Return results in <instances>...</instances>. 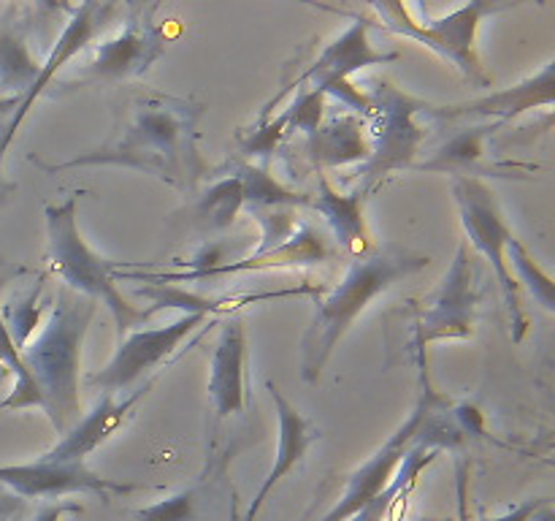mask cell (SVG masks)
Returning a JSON list of instances; mask_svg holds the SVG:
<instances>
[{
	"instance_id": "2",
	"label": "cell",
	"mask_w": 555,
	"mask_h": 521,
	"mask_svg": "<svg viewBox=\"0 0 555 521\" xmlns=\"http://www.w3.org/2000/svg\"><path fill=\"white\" fill-rule=\"evenodd\" d=\"M98 304L81 293L57 288L47 323L20 351L27 372L41 394V410L54 432L65 434L81 418L79 361L87 326L95 318Z\"/></svg>"
},
{
	"instance_id": "7",
	"label": "cell",
	"mask_w": 555,
	"mask_h": 521,
	"mask_svg": "<svg viewBox=\"0 0 555 521\" xmlns=\"http://www.w3.org/2000/svg\"><path fill=\"white\" fill-rule=\"evenodd\" d=\"M372 9L379 14L385 30L412 38L437 52L439 58L450 60L475 87H491V76L477 52V30L488 14H496L509 5L472 0V3L455 9L453 14L437 16V20H417L412 16L410 5L404 3H372Z\"/></svg>"
},
{
	"instance_id": "16",
	"label": "cell",
	"mask_w": 555,
	"mask_h": 521,
	"mask_svg": "<svg viewBox=\"0 0 555 521\" xmlns=\"http://www.w3.org/2000/svg\"><path fill=\"white\" fill-rule=\"evenodd\" d=\"M266 389H269L271 402H274L276 418H280V445H276L274 467H271V472L266 475V481L260 483L258 494H255V499H253V505H249L244 521L258 519L260 508L266 505L269 494L280 486L282 478H287L298 465H301L304 456H307V450H309V445H312L314 440H320L318 429H314L312 423H309L307 418L296 410V405H293V402L282 394L280 385L271 383L269 380V383H266Z\"/></svg>"
},
{
	"instance_id": "3",
	"label": "cell",
	"mask_w": 555,
	"mask_h": 521,
	"mask_svg": "<svg viewBox=\"0 0 555 521\" xmlns=\"http://www.w3.org/2000/svg\"><path fill=\"white\" fill-rule=\"evenodd\" d=\"M431 264L428 255H415L401 247H385L377 253L361 255L352 260L347 275L341 277L339 285L323 298H314V318L312 326L304 334V361L301 374L307 383H318L320 372L328 364L336 342L350 331L358 315L374 302L383 291L396 285L404 277L426 269Z\"/></svg>"
},
{
	"instance_id": "27",
	"label": "cell",
	"mask_w": 555,
	"mask_h": 521,
	"mask_svg": "<svg viewBox=\"0 0 555 521\" xmlns=\"http://www.w3.org/2000/svg\"><path fill=\"white\" fill-rule=\"evenodd\" d=\"M504 255H509L507 264L513 266L515 271H518V280H515V282H526V288L531 291V296H534L537 302H540L542 307L547 309V313H553V309H555V288H553L551 275H545V271H542V266L537 264L534 258H531V253L524 247V244H520L518 237L509 239Z\"/></svg>"
},
{
	"instance_id": "32",
	"label": "cell",
	"mask_w": 555,
	"mask_h": 521,
	"mask_svg": "<svg viewBox=\"0 0 555 521\" xmlns=\"http://www.w3.org/2000/svg\"><path fill=\"white\" fill-rule=\"evenodd\" d=\"M551 505V499L547 497H540V499H526V503L515 505V508H509L507 513L502 516H480V521H531L540 516L542 508H547Z\"/></svg>"
},
{
	"instance_id": "12",
	"label": "cell",
	"mask_w": 555,
	"mask_h": 521,
	"mask_svg": "<svg viewBox=\"0 0 555 521\" xmlns=\"http://www.w3.org/2000/svg\"><path fill=\"white\" fill-rule=\"evenodd\" d=\"M209 318L198 313H182L173 323L157 326V329H139L130 331L122 342H119L117 353L112 361L101 369V372L90 374L87 383L101 385L106 394H114L119 389H128L135 380L144 378L152 369L163 367L168 358L177 353V347L193 334L195 329H206Z\"/></svg>"
},
{
	"instance_id": "40",
	"label": "cell",
	"mask_w": 555,
	"mask_h": 521,
	"mask_svg": "<svg viewBox=\"0 0 555 521\" xmlns=\"http://www.w3.org/2000/svg\"><path fill=\"white\" fill-rule=\"evenodd\" d=\"M0 280H3V277H0Z\"/></svg>"
},
{
	"instance_id": "39",
	"label": "cell",
	"mask_w": 555,
	"mask_h": 521,
	"mask_svg": "<svg viewBox=\"0 0 555 521\" xmlns=\"http://www.w3.org/2000/svg\"><path fill=\"white\" fill-rule=\"evenodd\" d=\"M231 521H238V516H236V505H233V519Z\"/></svg>"
},
{
	"instance_id": "34",
	"label": "cell",
	"mask_w": 555,
	"mask_h": 521,
	"mask_svg": "<svg viewBox=\"0 0 555 521\" xmlns=\"http://www.w3.org/2000/svg\"><path fill=\"white\" fill-rule=\"evenodd\" d=\"M0 139H3V125H0ZM3 150H0V204H3V201H9L11 195L16 193V185L14 182H9V179L3 177Z\"/></svg>"
},
{
	"instance_id": "9",
	"label": "cell",
	"mask_w": 555,
	"mask_h": 521,
	"mask_svg": "<svg viewBox=\"0 0 555 521\" xmlns=\"http://www.w3.org/2000/svg\"><path fill=\"white\" fill-rule=\"evenodd\" d=\"M352 20L356 22H352L339 38H334V41L318 54V60H314L307 71H301L296 79L287 81V87H282V90L266 103L258 123H266V119L271 117V112H274L276 103H280L287 92L298 90V87L304 85L323 92L325 98L328 96L339 98V103L350 106V103L358 98L356 85L350 81L352 74L369 68V65L396 63V60L401 58V52H377V49L369 43V30H372L374 20H366V16H358V14H352Z\"/></svg>"
},
{
	"instance_id": "22",
	"label": "cell",
	"mask_w": 555,
	"mask_h": 521,
	"mask_svg": "<svg viewBox=\"0 0 555 521\" xmlns=\"http://www.w3.org/2000/svg\"><path fill=\"white\" fill-rule=\"evenodd\" d=\"M307 152L314 166L339 168L347 163L361 166L369 157L366 125L356 114H336L307 139Z\"/></svg>"
},
{
	"instance_id": "14",
	"label": "cell",
	"mask_w": 555,
	"mask_h": 521,
	"mask_svg": "<svg viewBox=\"0 0 555 521\" xmlns=\"http://www.w3.org/2000/svg\"><path fill=\"white\" fill-rule=\"evenodd\" d=\"M0 483L22 499L63 497V494H98L101 499L112 494H133L152 488L146 483H122L101 478L85 461H49L38 456L27 465H0Z\"/></svg>"
},
{
	"instance_id": "24",
	"label": "cell",
	"mask_w": 555,
	"mask_h": 521,
	"mask_svg": "<svg viewBox=\"0 0 555 521\" xmlns=\"http://www.w3.org/2000/svg\"><path fill=\"white\" fill-rule=\"evenodd\" d=\"M228 177H236L244 188V206L247 209H271V206H309V193L285 188L269 174V166H255L247 161L225 163Z\"/></svg>"
},
{
	"instance_id": "31",
	"label": "cell",
	"mask_w": 555,
	"mask_h": 521,
	"mask_svg": "<svg viewBox=\"0 0 555 521\" xmlns=\"http://www.w3.org/2000/svg\"><path fill=\"white\" fill-rule=\"evenodd\" d=\"M287 134V109L282 114H276L274 119H266V123H258V128L249 134V139L244 141L242 155L263 157V166H269V157L274 152L276 141Z\"/></svg>"
},
{
	"instance_id": "18",
	"label": "cell",
	"mask_w": 555,
	"mask_h": 521,
	"mask_svg": "<svg viewBox=\"0 0 555 521\" xmlns=\"http://www.w3.org/2000/svg\"><path fill=\"white\" fill-rule=\"evenodd\" d=\"M499 123H482L464 128L459 136L439 147L434 157L421 163V171H439L453 174V177H520L518 171H537L531 163H491L486 161V141L493 130H499Z\"/></svg>"
},
{
	"instance_id": "13",
	"label": "cell",
	"mask_w": 555,
	"mask_h": 521,
	"mask_svg": "<svg viewBox=\"0 0 555 521\" xmlns=\"http://www.w3.org/2000/svg\"><path fill=\"white\" fill-rule=\"evenodd\" d=\"M331 255L325 239L314 231L312 226L301 223L293 231L291 239L280 244V247L269 250V253H258L242 260H228V264H217L211 269L201 271H150V269H114V282L130 280V282H155V285H171V282H201V280H217V277L242 275V271H266V269H291V266H314L323 264Z\"/></svg>"
},
{
	"instance_id": "11",
	"label": "cell",
	"mask_w": 555,
	"mask_h": 521,
	"mask_svg": "<svg viewBox=\"0 0 555 521\" xmlns=\"http://www.w3.org/2000/svg\"><path fill=\"white\" fill-rule=\"evenodd\" d=\"M157 3H130L128 20L117 36L92 49L81 85L87 81H119L141 76L166 54V25L157 20Z\"/></svg>"
},
{
	"instance_id": "35",
	"label": "cell",
	"mask_w": 555,
	"mask_h": 521,
	"mask_svg": "<svg viewBox=\"0 0 555 521\" xmlns=\"http://www.w3.org/2000/svg\"><path fill=\"white\" fill-rule=\"evenodd\" d=\"M459 521H466V475H464V465L459 467Z\"/></svg>"
},
{
	"instance_id": "38",
	"label": "cell",
	"mask_w": 555,
	"mask_h": 521,
	"mask_svg": "<svg viewBox=\"0 0 555 521\" xmlns=\"http://www.w3.org/2000/svg\"><path fill=\"white\" fill-rule=\"evenodd\" d=\"M417 521H450V519H417Z\"/></svg>"
},
{
	"instance_id": "1",
	"label": "cell",
	"mask_w": 555,
	"mask_h": 521,
	"mask_svg": "<svg viewBox=\"0 0 555 521\" xmlns=\"http://www.w3.org/2000/svg\"><path fill=\"white\" fill-rule=\"evenodd\" d=\"M201 114H204L201 103L160 96V92H139L130 98L128 117L117 139L57 166L36 163L47 171L114 163V166L155 174L157 179L177 188H190L206 171L198 147H195V139H198L195 125Z\"/></svg>"
},
{
	"instance_id": "20",
	"label": "cell",
	"mask_w": 555,
	"mask_h": 521,
	"mask_svg": "<svg viewBox=\"0 0 555 521\" xmlns=\"http://www.w3.org/2000/svg\"><path fill=\"white\" fill-rule=\"evenodd\" d=\"M244 364H247V329H244L242 318H231L222 323L220 340L211 353L209 396L217 418L244 412V405H247Z\"/></svg>"
},
{
	"instance_id": "4",
	"label": "cell",
	"mask_w": 555,
	"mask_h": 521,
	"mask_svg": "<svg viewBox=\"0 0 555 521\" xmlns=\"http://www.w3.org/2000/svg\"><path fill=\"white\" fill-rule=\"evenodd\" d=\"M417 372H421V391H417V402L410 416H406V421L390 434L388 443L366 465L352 472L339 503L320 521H350L352 516L361 513L393 481L399 465L415 445L434 443L437 448H459L461 445L464 434H461L453 416L448 412V399L431 389L428 358H417Z\"/></svg>"
},
{
	"instance_id": "37",
	"label": "cell",
	"mask_w": 555,
	"mask_h": 521,
	"mask_svg": "<svg viewBox=\"0 0 555 521\" xmlns=\"http://www.w3.org/2000/svg\"><path fill=\"white\" fill-rule=\"evenodd\" d=\"M9 521H22V513H20V510H16V513L14 516H11V519Z\"/></svg>"
},
{
	"instance_id": "21",
	"label": "cell",
	"mask_w": 555,
	"mask_h": 521,
	"mask_svg": "<svg viewBox=\"0 0 555 521\" xmlns=\"http://www.w3.org/2000/svg\"><path fill=\"white\" fill-rule=\"evenodd\" d=\"M366 193L369 188L356 190V193H339L323 171H318V193H309V206L325 217L336 242L350 250V253H356L358 258L369 255V250H372L366 223H363Z\"/></svg>"
},
{
	"instance_id": "28",
	"label": "cell",
	"mask_w": 555,
	"mask_h": 521,
	"mask_svg": "<svg viewBox=\"0 0 555 521\" xmlns=\"http://www.w3.org/2000/svg\"><path fill=\"white\" fill-rule=\"evenodd\" d=\"M43 280H47V275L38 280L36 291H30V296L11 298L9 307L0 309L5 329H9L11 340H14V345L20 347V351L27 345V342H30L33 331H36L38 323H41V307H38V296H41V291H43Z\"/></svg>"
},
{
	"instance_id": "36",
	"label": "cell",
	"mask_w": 555,
	"mask_h": 521,
	"mask_svg": "<svg viewBox=\"0 0 555 521\" xmlns=\"http://www.w3.org/2000/svg\"><path fill=\"white\" fill-rule=\"evenodd\" d=\"M22 98L20 96H9V98H0V119L9 117V114L16 112V106H20Z\"/></svg>"
},
{
	"instance_id": "10",
	"label": "cell",
	"mask_w": 555,
	"mask_h": 521,
	"mask_svg": "<svg viewBox=\"0 0 555 521\" xmlns=\"http://www.w3.org/2000/svg\"><path fill=\"white\" fill-rule=\"evenodd\" d=\"M426 307L417 309L412 323L410 340H404V351L426 358V345L437 340H469L475 334V269H472L469 250L461 244L450 264L448 275L442 277L437 291L426 298Z\"/></svg>"
},
{
	"instance_id": "33",
	"label": "cell",
	"mask_w": 555,
	"mask_h": 521,
	"mask_svg": "<svg viewBox=\"0 0 555 521\" xmlns=\"http://www.w3.org/2000/svg\"><path fill=\"white\" fill-rule=\"evenodd\" d=\"M450 416H453L455 427L461 429V434H482V412L477 410L475 405H466L464 402V405L453 407Z\"/></svg>"
},
{
	"instance_id": "5",
	"label": "cell",
	"mask_w": 555,
	"mask_h": 521,
	"mask_svg": "<svg viewBox=\"0 0 555 521\" xmlns=\"http://www.w3.org/2000/svg\"><path fill=\"white\" fill-rule=\"evenodd\" d=\"M76 206L79 193L65 199L63 204H47V266L49 275L60 277L68 291L81 293L95 304H106L117 323V334H130L135 326L146 323L155 307H135L114 285V269L117 260L98 255L90 244L81 239L79 223H76Z\"/></svg>"
},
{
	"instance_id": "25",
	"label": "cell",
	"mask_w": 555,
	"mask_h": 521,
	"mask_svg": "<svg viewBox=\"0 0 555 521\" xmlns=\"http://www.w3.org/2000/svg\"><path fill=\"white\" fill-rule=\"evenodd\" d=\"M3 285V280H0ZM0 364L9 367V372L14 374V391H11L9 399L0 402V410H22V407H41V394L36 389V380L27 372L25 361L20 356V347L11 340L9 329L3 323V315H0Z\"/></svg>"
},
{
	"instance_id": "6",
	"label": "cell",
	"mask_w": 555,
	"mask_h": 521,
	"mask_svg": "<svg viewBox=\"0 0 555 521\" xmlns=\"http://www.w3.org/2000/svg\"><path fill=\"white\" fill-rule=\"evenodd\" d=\"M372 112L363 119L369 139V157L358 166L356 177L363 188L372 190L374 182L390 171L415 166V155L426 139V128L415 123L417 114H431L434 103L399 90L390 81H377L366 92Z\"/></svg>"
},
{
	"instance_id": "15",
	"label": "cell",
	"mask_w": 555,
	"mask_h": 521,
	"mask_svg": "<svg viewBox=\"0 0 555 521\" xmlns=\"http://www.w3.org/2000/svg\"><path fill=\"white\" fill-rule=\"evenodd\" d=\"M114 9H117V5H108V3H81V5H74V9H70L74 11V16H70L68 25H65L63 33H60L57 43H54L52 52H49V60L41 65V71H38V76H36V81H33L30 90L22 96L16 112L11 114L9 123L3 125V139H0V150H3V155H5V150H9L14 134L20 130L22 119L27 117V112H30L33 103H36V98L47 90L49 81L54 79V74H57V71L63 68L70 58H74V54H79L81 49L92 41V38H95L98 27L106 25V20L112 16Z\"/></svg>"
},
{
	"instance_id": "8",
	"label": "cell",
	"mask_w": 555,
	"mask_h": 521,
	"mask_svg": "<svg viewBox=\"0 0 555 521\" xmlns=\"http://www.w3.org/2000/svg\"><path fill=\"white\" fill-rule=\"evenodd\" d=\"M453 195H455V204H459L461 223H464L466 237H469V242L475 244L477 253L486 255L493 275H496L499 285H502L504 304H507L509 309V323H513V340L520 342L524 340L526 329H529V320H526L524 307H520L518 282H515L513 271H509V264H507V255H504L509 239L515 237L513 228L504 223L496 199H493V190L488 188L482 179L455 177Z\"/></svg>"
},
{
	"instance_id": "26",
	"label": "cell",
	"mask_w": 555,
	"mask_h": 521,
	"mask_svg": "<svg viewBox=\"0 0 555 521\" xmlns=\"http://www.w3.org/2000/svg\"><path fill=\"white\" fill-rule=\"evenodd\" d=\"M244 206V188L236 177H222L220 182L211 185L198 204V215L209 223L211 228H228L236 220L238 209Z\"/></svg>"
},
{
	"instance_id": "23",
	"label": "cell",
	"mask_w": 555,
	"mask_h": 521,
	"mask_svg": "<svg viewBox=\"0 0 555 521\" xmlns=\"http://www.w3.org/2000/svg\"><path fill=\"white\" fill-rule=\"evenodd\" d=\"M38 71L41 63L33 58L25 30L14 22H0V98L25 96Z\"/></svg>"
},
{
	"instance_id": "30",
	"label": "cell",
	"mask_w": 555,
	"mask_h": 521,
	"mask_svg": "<svg viewBox=\"0 0 555 521\" xmlns=\"http://www.w3.org/2000/svg\"><path fill=\"white\" fill-rule=\"evenodd\" d=\"M135 521H195V492L171 494V497L160 499L155 505H146V508L135 510Z\"/></svg>"
},
{
	"instance_id": "19",
	"label": "cell",
	"mask_w": 555,
	"mask_h": 521,
	"mask_svg": "<svg viewBox=\"0 0 555 521\" xmlns=\"http://www.w3.org/2000/svg\"><path fill=\"white\" fill-rule=\"evenodd\" d=\"M152 385H155V378H152L144 389H135V394H130L128 399L122 402H114V394H103V399L92 407V412L81 416L79 421L60 437V443L43 454V459L85 461V456H90L98 445L106 443V440L128 421V416L135 410V405L144 399L146 391H150Z\"/></svg>"
},
{
	"instance_id": "17",
	"label": "cell",
	"mask_w": 555,
	"mask_h": 521,
	"mask_svg": "<svg viewBox=\"0 0 555 521\" xmlns=\"http://www.w3.org/2000/svg\"><path fill=\"white\" fill-rule=\"evenodd\" d=\"M553 90H555V60L545 63V68H542L540 74L520 81L518 87H509V90L488 92V96L459 103V106H437V103H434L428 117L453 119V117H472V114H475V117H499V125H504L509 123V119L520 117V114L531 112V109L537 106L551 109Z\"/></svg>"
},
{
	"instance_id": "29",
	"label": "cell",
	"mask_w": 555,
	"mask_h": 521,
	"mask_svg": "<svg viewBox=\"0 0 555 521\" xmlns=\"http://www.w3.org/2000/svg\"><path fill=\"white\" fill-rule=\"evenodd\" d=\"M325 112V96L318 90H298L293 103L287 106V130H301L309 136L320 128V119Z\"/></svg>"
}]
</instances>
